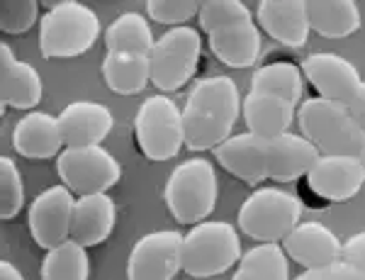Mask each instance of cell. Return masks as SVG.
Masks as SVG:
<instances>
[{
  "instance_id": "cell-7",
  "label": "cell",
  "mask_w": 365,
  "mask_h": 280,
  "mask_svg": "<svg viewBox=\"0 0 365 280\" xmlns=\"http://www.w3.org/2000/svg\"><path fill=\"white\" fill-rule=\"evenodd\" d=\"M302 200L280 188H258L239 207V227L261 244H278L299 224Z\"/></svg>"
},
{
  "instance_id": "cell-32",
  "label": "cell",
  "mask_w": 365,
  "mask_h": 280,
  "mask_svg": "<svg viewBox=\"0 0 365 280\" xmlns=\"http://www.w3.org/2000/svg\"><path fill=\"white\" fill-rule=\"evenodd\" d=\"M200 5L197 0H149L146 3V13L158 25H185L192 17L200 15Z\"/></svg>"
},
{
  "instance_id": "cell-30",
  "label": "cell",
  "mask_w": 365,
  "mask_h": 280,
  "mask_svg": "<svg viewBox=\"0 0 365 280\" xmlns=\"http://www.w3.org/2000/svg\"><path fill=\"white\" fill-rule=\"evenodd\" d=\"M25 207V185L17 166L8 156L0 159V217L15 219Z\"/></svg>"
},
{
  "instance_id": "cell-18",
  "label": "cell",
  "mask_w": 365,
  "mask_h": 280,
  "mask_svg": "<svg viewBox=\"0 0 365 280\" xmlns=\"http://www.w3.org/2000/svg\"><path fill=\"white\" fill-rule=\"evenodd\" d=\"M256 17L261 30L275 42L290 49H299L307 44L309 20L307 5L302 0H261L256 8Z\"/></svg>"
},
{
  "instance_id": "cell-37",
  "label": "cell",
  "mask_w": 365,
  "mask_h": 280,
  "mask_svg": "<svg viewBox=\"0 0 365 280\" xmlns=\"http://www.w3.org/2000/svg\"><path fill=\"white\" fill-rule=\"evenodd\" d=\"M358 161L363 163V168H365V142H363V149H361V154H358Z\"/></svg>"
},
{
  "instance_id": "cell-8",
  "label": "cell",
  "mask_w": 365,
  "mask_h": 280,
  "mask_svg": "<svg viewBox=\"0 0 365 280\" xmlns=\"http://www.w3.org/2000/svg\"><path fill=\"white\" fill-rule=\"evenodd\" d=\"M134 137L149 161H170L185 147L182 110L166 95H151L134 118Z\"/></svg>"
},
{
  "instance_id": "cell-31",
  "label": "cell",
  "mask_w": 365,
  "mask_h": 280,
  "mask_svg": "<svg viewBox=\"0 0 365 280\" xmlns=\"http://www.w3.org/2000/svg\"><path fill=\"white\" fill-rule=\"evenodd\" d=\"M39 17L37 0H3L0 3V30L5 34H25Z\"/></svg>"
},
{
  "instance_id": "cell-36",
  "label": "cell",
  "mask_w": 365,
  "mask_h": 280,
  "mask_svg": "<svg viewBox=\"0 0 365 280\" xmlns=\"http://www.w3.org/2000/svg\"><path fill=\"white\" fill-rule=\"evenodd\" d=\"M0 280H25V276H22L10 261H3V264H0Z\"/></svg>"
},
{
  "instance_id": "cell-29",
  "label": "cell",
  "mask_w": 365,
  "mask_h": 280,
  "mask_svg": "<svg viewBox=\"0 0 365 280\" xmlns=\"http://www.w3.org/2000/svg\"><path fill=\"white\" fill-rule=\"evenodd\" d=\"M197 17L205 34L217 32L229 25H237V22L244 20H253L251 10L244 3H239V0H207V3L200 5Z\"/></svg>"
},
{
  "instance_id": "cell-28",
  "label": "cell",
  "mask_w": 365,
  "mask_h": 280,
  "mask_svg": "<svg viewBox=\"0 0 365 280\" xmlns=\"http://www.w3.org/2000/svg\"><path fill=\"white\" fill-rule=\"evenodd\" d=\"M91 276V259L86 247L76 242L46 251L42 261V280H88Z\"/></svg>"
},
{
  "instance_id": "cell-6",
  "label": "cell",
  "mask_w": 365,
  "mask_h": 280,
  "mask_svg": "<svg viewBox=\"0 0 365 280\" xmlns=\"http://www.w3.org/2000/svg\"><path fill=\"white\" fill-rule=\"evenodd\" d=\"M239 234L229 222H200L182 237L180 264L190 278H215L241 261Z\"/></svg>"
},
{
  "instance_id": "cell-34",
  "label": "cell",
  "mask_w": 365,
  "mask_h": 280,
  "mask_svg": "<svg viewBox=\"0 0 365 280\" xmlns=\"http://www.w3.org/2000/svg\"><path fill=\"white\" fill-rule=\"evenodd\" d=\"M341 261L365 273V232L349 237L341 247Z\"/></svg>"
},
{
  "instance_id": "cell-3",
  "label": "cell",
  "mask_w": 365,
  "mask_h": 280,
  "mask_svg": "<svg viewBox=\"0 0 365 280\" xmlns=\"http://www.w3.org/2000/svg\"><path fill=\"white\" fill-rule=\"evenodd\" d=\"M297 125L319 156H358L363 149L365 132L341 103L307 98L297 110Z\"/></svg>"
},
{
  "instance_id": "cell-33",
  "label": "cell",
  "mask_w": 365,
  "mask_h": 280,
  "mask_svg": "<svg viewBox=\"0 0 365 280\" xmlns=\"http://www.w3.org/2000/svg\"><path fill=\"white\" fill-rule=\"evenodd\" d=\"M295 280H365V273L344 261H336L322 268H304Z\"/></svg>"
},
{
  "instance_id": "cell-9",
  "label": "cell",
  "mask_w": 365,
  "mask_h": 280,
  "mask_svg": "<svg viewBox=\"0 0 365 280\" xmlns=\"http://www.w3.org/2000/svg\"><path fill=\"white\" fill-rule=\"evenodd\" d=\"M202 39L192 27H170L156 39L151 51V83L163 93L180 90L195 76Z\"/></svg>"
},
{
  "instance_id": "cell-20",
  "label": "cell",
  "mask_w": 365,
  "mask_h": 280,
  "mask_svg": "<svg viewBox=\"0 0 365 280\" xmlns=\"http://www.w3.org/2000/svg\"><path fill=\"white\" fill-rule=\"evenodd\" d=\"M13 147L20 156L32 161L61 156L63 137L58 118H51L49 113H37V110L25 115L13 130Z\"/></svg>"
},
{
  "instance_id": "cell-35",
  "label": "cell",
  "mask_w": 365,
  "mask_h": 280,
  "mask_svg": "<svg viewBox=\"0 0 365 280\" xmlns=\"http://www.w3.org/2000/svg\"><path fill=\"white\" fill-rule=\"evenodd\" d=\"M351 113V118L358 122V127L365 132V83H361V88L356 90V95H353V100L346 105Z\"/></svg>"
},
{
  "instance_id": "cell-13",
  "label": "cell",
  "mask_w": 365,
  "mask_h": 280,
  "mask_svg": "<svg viewBox=\"0 0 365 280\" xmlns=\"http://www.w3.org/2000/svg\"><path fill=\"white\" fill-rule=\"evenodd\" d=\"M73 205V192L66 185H51L34 197L27 212V224L37 247L51 251L68 242Z\"/></svg>"
},
{
  "instance_id": "cell-10",
  "label": "cell",
  "mask_w": 365,
  "mask_h": 280,
  "mask_svg": "<svg viewBox=\"0 0 365 280\" xmlns=\"http://www.w3.org/2000/svg\"><path fill=\"white\" fill-rule=\"evenodd\" d=\"M56 171L61 185H66L78 197L108 192L122 178L120 163L103 147L63 149L56 159Z\"/></svg>"
},
{
  "instance_id": "cell-21",
  "label": "cell",
  "mask_w": 365,
  "mask_h": 280,
  "mask_svg": "<svg viewBox=\"0 0 365 280\" xmlns=\"http://www.w3.org/2000/svg\"><path fill=\"white\" fill-rule=\"evenodd\" d=\"M210 49L229 68H249L261 54V32L253 20L237 22L207 34Z\"/></svg>"
},
{
  "instance_id": "cell-14",
  "label": "cell",
  "mask_w": 365,
  "mask_h": 280,
  "mask_svg": "<svg viewBox=\"0 0 365 280\" xmlns=\"http://www.w3.org/2000/svg\"><path fill=\"white\" fill-rule=\"evenodd\" d=\"M302 73L324 100L349 105L361 88V73L339 54H312L302 61Z\"/></svg>"
},
{
  "instance_id": "cell-15",
  "label": "cell",
  "mask_w": 365,
  "mask_h": 280,
  "mask_svg": "<svg viewBox=\"0 0 365 280\" xmlns=\"http://www.w3.org/2000/svg\"><path fill=\"white\" fill-rule=\"evenodd\" d=\"M63 147H100L115 127V115L108 105L93 100L68 103L58 115Z\"/></svg>"
},
{
  "instance_id": "cell-22",
  "label": "cell",
  "mask_w": 365,
  "mask_h": 280,
  "mask_svg": "<svg viewBox=\"0 0 365 280\" xmlns=\"http://www.w3.org/2000/svg\"><path fill=\"white\" fill-rule=\"evenodd\" d=\"M241 115L251 134L258 137H280L287 134L292 120H295V105L282 98L268 95V93L249 90L241 100Z\"/></svg>"
},
{
  "instance_id": "cell-17",
  "label": "cell",
  "mask_w": 365,
  "mask_h": 280,
  "mask_svg": "<svg viewBox=\"0 0 365 280\" xmlns=\"http://www.w3.org/2000/svg\"><path fill=\"white\" fill-rule=\"evenodd\" d=\"M341 247H344V242L319 222H299L295 229L282 239L285 256L302 268L336 264L341 261Z\"/></svg>"
},
{
  "instance_id": "cell-2",
  "label": "cell",
  "mask_w": 365,
  "mask_h": 280,
  "mask_svg": "<svg viewBox=\"0 0 365 280\" xmlns=\"http://www.w3.org/2000/svg\"><path fill=\"white\" fill-rule=\"evenodd\" d=\"M241 113L239 88L229 76H210L190 90L182 108L185 147L190 151L217 149L229 139Z\"/></svg>"
},
{
  "instance_id": "cell-27",
  "label": "cell",
  "mask_w": 365,
  "mask_h": 280,
  "mask_svg": "<svg viewBox=\"0 0 365 280\" xmlns=\"http://www.w3.org/2000/svg\"><path fill=\"white\" fill-rule=\"evenodd\" d=\"M232 280H290L285 251L278 244H258L241 256Z\"/></svg>"
},
{
  "instance_id": "cell-25",
  "label": "cell",
  "mask_w": 365,
  "mask_h": 280,
  "mask_svg": "<svg viewBox=\"0 0 365 280\" xmlns=\"http://www.w3.org/2000/svg\"><path fill=\"white\" fill-rule=\"evenodd\" d=\"M154 34L149 22L139 13H125L113 20L105 30V46L113 54H139L151 56L154 51Z\"/></svg>"
},
{
  "instance_id": "cell-12",
  "label": "cell",
  "mask_w": 365,
  "mask_h": 280,
  "mask_svg": "<svg viewBox=\"0 0 365 280\" xmlns=\"http://www.w3.org/2000/svg\"><path fill=\"white\" fill-rule=\"evenodd\" d=\"M180 249V232L158 229L144 234L129 251L127 280H173L175 273L182 271Z\"/></svg>"
},
{
  "instance_id": "cell-16",
  "label": "cell",
  "mask_w": 365,
  "mask_h": 280,
  "mask_svg": "<svg viewBox=\"0 0 365 280\" xmlns=\"http://www.w3.org/2000/svg\"><path fill=\"white\" fill-rule=\"evenodd\" d=\"M42 76L27 61L15 56L13 46L0 44V103L5 108L32 110L42 103Z\"/></svg>"
},
{
  "instance_id": "cell-26",
  "label": "cell",
  "mask_w": 365,
  "mask_h": 280,
  "mask_svg": "<svg viewBox=\"0 0 365 280\" xmlns=\"http://www.w3.org/2000/svg\"><path fill=\"white\" fill-rule=\"evenodd\" d=\"M251 90L268 93L282 98L290 105H297L302 98V71L295 61H266L251 76Z\"/></svg>"
},
{
  "instance_id": "cell-1",
  "label": "cell",
  "mask_w": 365,
  "mask_h": 280,
  "mask_svg": "<svg viewBox=\"0 0 365 280\" xmlns=\"http://www.w3.org/2000/svg\"><path fill=\"white\" fill-rule=\"evenodd\" d=\"M215 159L234 178L256 185L263 180H302L319 154L307 139L290 132L280 137L244 132L217 147Z\"/></svg>"
},
{
  "instance_id": "cell-19",
  "label": "cell",
  "mask_w": 365,
  "mask_h": 280,
  "mask_svg": "<svg viewBox=\"0 0 365 280\" xmlns=\"http://www.w3.org/2000/svg\"><path fill=\"white\" fill-rule=\"evenodd\" d=\"M115 219V200L108 192L78 197L73 205V219H71V242L81 244L86 249L100 247L113 234Z\"/></svg>"
},
{
  "instance_id": "cell-11",
  "label": "cell",
  "mask_w": 365,
  "mask_h": 280,
  "mask_svg": "<svg viewBox=\"0 0 365 280\" xmlns=\"http://www.w3.org/2000/svg\"><path fill=\"white\" fill-rule=\"evenodd\" d=\"M365 168L358 156H319L309 173L302 178L299 190L304 197H314L317 207L324 202H346L361 192Z\"/></svg>"
},
{
  "instance_id": "cell-5",
  "label": "cell",
  "mask_w": 365,
  "mask_h": 280,
  "mask_svg": "<svg viewBox=\"0 0 365 280\" xmlns=\"http://www.w3.org/2000/svg\"><path fill=\"white\" fill-rule=\"evenodd\" d=\"M166 207L178 224L195 227L217 205V173L210 161L190 159L170 171L163 188Z\"/></svg>"
},
{
  "instance_id": "cell-4",
  "label": "cell",
  "mask_w": 365,
  "mask_h": 280,
  "mask_svg": "<svg viewBox=\"0 0 365 280\" xmlns=\"http://www.w3.org/2000/svg\"><path fill=\"white\" fill-rule=\"evenodd\" d=\"M100 20L96 10L78 0L54 3L39 25V51L44 59H73L96 44Z\"/></svg>"
},
{
  "instance_id": "cell-24",
  "label": "cell",
  "mask_w": 365,
  "mask_h": 280,
  "mask_svg": "<svg viewBox=\"0 0 365 280\" xmlns=\"http://www.w3.org/2000/svg\"><path fill=\"white\" fill-rule=\"evenodd\" d=\"M103 78L117 95H137L151 81V59L139 54H113L103 59Z\"/></svg>"
},
{
  "instance_id": "cell-23",
  "label": "cell",
  "mask_w": 365,
  "mask_h": 280,
  "mask_svg": "<svg viewBox=\"0 0 365 280\" xmlns=\"http://www.w3.org/2000/svg\"><path fill=\"white\" fill-rule=\"evenodd\" d=\"M309 30L327 39H344L361 30V10L353 0H307Z\"/></svg>"
}]
</instances>
